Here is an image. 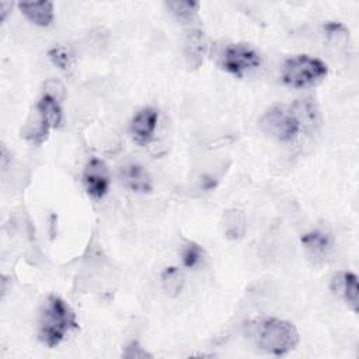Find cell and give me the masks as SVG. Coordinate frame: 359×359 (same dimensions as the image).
<instances>
[{"label":"cell","instance_id":"ba28073f","mask_svg":"<svg viewBox=\"0 0 359 359\" xmlns=\"http://www.w3.org/2000/svg\"><path fill=\"white\" fill-rule=\"evenodd\" d=\"M158 121V111L153 107H146L137 111L129 125L130 135L137 144H147L156 132Z\"/></svg>","mask_w":359,"mask_h":359},{"label":"cell","instance_id":"7a4b0ae2","mask_svg":"<svg viewBox=\"0 0 359 359\" xmlns=\"http://www.w3.org/2000/svg\"><path fill=\"white\" fill-rule=\"evenodd\" d=\"M74 328H77L76 314L69 304L55 294L48 296L41 307L38 318L39 341L49 348H55Z\"/></svg>","mask_w":359,"mask_h":359},{"label":"cell","instance_id":"52a82bcc","mask_svg":"<svg viewBox=\"0 0 359 359\" xmlns=\"http://www.w3.org/2000/svg\"><path fill=\"white\" fill-rule=\"evenodd\" d=\"M83 182L87 194L94 199L105 196L109 188V172L105 163L97 157H93L84 168Z\"/></svg>","mask_w":359,"mask_h":359},{"label":"cell","instance_id":"6da1fadb","mask_svg":"<svg viewBox=\"0 0 359 359\" xmlns=\"http://www.w3.org/2000/svg\"><path fill=\"white\" fill-rule=\"evenodd\" d=\"M244 335L262 352L271 355H285L294 349L299 342L296 327L275 317L255 318L244 324Z\"/></svg>","mask_w":359,"mask_h":359},{"label":"cell","instance_id":"5b68a950","mask_svg":"<svg viewBox=\"0 0 359 359\" xmlns=\"http://www.w3.org/2000/svg\"><path fill=\"white\" fill-rule=\"evenodd\" d=\"M62 123V108L59 100L50 94H43L36 104V125L27 126L24 136L35 143H42L49 130L60 126Z\"/></svg>","mask_w":359,"mask_h":359},{"label":"cell","instance_id":"8992f818","mask_svg":"<svg viewBox=\"0 0 359 359\" xmlns=\"http://www.w3.org/2000/svg\"><path fill=\"white\" fill-rule=\"evenodd\" d=\"M261 65L259 53L245 43L229 45L222 59V67L238 77L257 69Z\"/></svg>","mask_w":359,"mask_h":359},{"label":"cell","instance_id":"ac0fdd59","mask_svg":"<svg viewBox=\"0 0 359 359\" xmlns=\"http://www.w3.org/2000/svg\"><path fill=\"white\" fill-rule=\"evenodd\" d=\"M13 4L11 3H7V1H1L0 3V11H1V21L6 20V15L8 13V10H11Z\"/></svg>","mask_w":359,"mask_h":359},{"label":"cell","instance_id":"4fadbf2b","mask_svg":"<svg viewBox=\"0 0 359 359\" xmlns=\"http://www.w3.org/2000/svg\"><path fill=\"white\" fill-rule=\"evenodd\" d=\"M161 283H163L164 292L168 296L175 297V296H178L181 293V290L184 287V275L175 266L165 268L163 275H161Z\"/></svg>","mask_w":359,"mask_h":359},{"label":"cell","instance_id":"5bb4252c","mask_svg":"<svg viewBox=\"0 0 359 359\" xmlns=\"http://www.w3.org/2000/svg\"><path fill=\"white\" fill-rule=\"evenodd\" d=\"M167 7L178 18L191 20L196 14V11L199 8V3H196V1H168Z\"/></svg>","mask_w":359,"mask_h":359},{"label":"cell","instance_id":"2e32d148","mask_svg":"<svg viewBox=\"0 0 359 359\" xmlns=\"http://www.w3.org/2000/svg\"><path fill=\"white\" fill-rule=\"evenodd\" d=\"M49 59L55 66H57L60 70H67L70 67L72 56L70 52L65 46H55L48 52Z\"/></svg>","mask_w":359,"mask_h":359},{"label":"cell","instance_id":"7c38bea8","mask_svg":"<svg viewBox=\"0 0 359 359\" xmlns=\"http://www.w3.org/2000/svg\"><path fill=\"white\" fill-rule=\"evenodd\" d=\"M302 244H303L307 255L311 259L317 261V259H323L327 257V254L331 248V237H330V234H327L324 231L314 230L302 237Z\"/></svg>","mask_w":359,"mask_h":359},{"label":"cell","instance_id":"3957f363","mask_svg":"<svg viewBox=\"0 0 359 359\" xmlns=\"http://www.w3.org/2000/svg\"><path fill=\"white\" fill-rule=\"evenodd\" d=\"M328 74V66L309 55L289 57L282 67V80L293 88H304L317 84Z\"/></svg>","mask_w":359,"mask_h":359},{"label":"cell","instance_id":"9a60e30c","mask_svg":"<svg viewBox=\"0 0 359 359\" xmlns=\"http://www.w3.org/2000/svg\"><path fill=\"white\" fill-rule=\"evenodd\" d=\"M182 264L187 268H195L203 258V250L196 243H188L182 248Z\"/></svg>","mask_w":359,"mask_h":359},{"label":"cell","instance_id":"30bf717a","mask_svg":"<svg viewBox=\"0 0 359 359\" xmlns=\"http://www.w3.org/2000/svg\"><path fill=\"white\" fill-rule=\"evenodd\" d=\"M18 8L35 25L48 27L53 21L52 1H22L18 3Z\"/></svg>","mask_w":359,"mask_h":359},{"label":"cell","instance_id":"8fae6325","mask_svg":"<svg viewBox=\"0 0 359 359\" xmlns=\"http://www.w3.org/2000/svg\"><path fill=\"white\" fill-rule=\"evenodd\" d=\"M332 289L335 293H341L346 303L352 307L353 311H358L359 306V286H358V276L352 272H342L334 276L332 279Z\"/></svg>","mask_w":359,"mask_h":359},{"label":"cell","instance_id":"277c9868","mask_svg":"<svg viewBox=\"0 0 359 359\" xmlns=\"http://www.w3.org/2000/svg\"><path fill=\"white\" fill-rule=\"evenodd\" d=\"M259 126L268 136L279 142L293 140L302 129V123L292 105L271 107L261 116Z\"/></svg>","mask_w":359,"mask_h":359},{"label":"cell","instance_id":"9c48e42d","mask_svg":"<svg viewBox=\"0 0 359 359\" xmlns=\"http://www.w3.org/2000/svg\"><path fill=\"white\" fill-rule=\"evenodd\" d=\"M119 180L125 188L133 192L147 194L153 188L149 171L137 163H129L122 165L119 168Z\"/></svg>","mask_w":359,"mask_h":359},{"label":"cell","instance_id":"e0dca14e","mask_svg":"<svg viewBox=\"0 0 359 359\" xmlns=\"http://www.w3.org/2000/svg\"><path fill=\"white\" fill-rule=\"evenodd\" d=\"M123 356L128 358V359H133V358L135 359H137V358H151V355L146 349H143L137 342H130L126 346Z\"/></svg>","mask_w":359,"mask_h":359}]
</instances>
